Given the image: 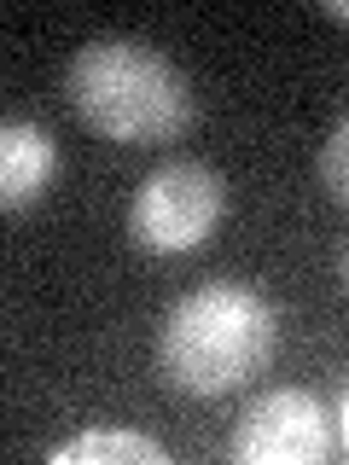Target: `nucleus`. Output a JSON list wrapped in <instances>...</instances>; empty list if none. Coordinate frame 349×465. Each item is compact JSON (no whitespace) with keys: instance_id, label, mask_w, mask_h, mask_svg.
I'll return each mask as SVG.
<instances>
[{"instance_id":"0eeeda50","label":"nucleus","mask_w":349,"mask_h":465,"mask_svg":"<svg viewBox=\"0 0 349 465\" xmlns=\"http://www.w3.org/2000/svg\"><path fill=\"white\" fill-rule=\"evenodd\" d=\"M320 186H326V198H349V123H332L326 145H320Z\"/></svg>"},{"instance_id":"39448f33","label":"nucleus","mask_w":349,"mask_h":465,"mask_svg":"<svg viewBox=\"0 0 349 465\" xmlns=\"http://www.w3.org/2000/svg\"><path fill=\"white\" fill-rule=\"evenodd\" d=\"M58 169V145L41 123L6 116L0 123V210H24L53 186Z\"/></svg>"},{"instance_id":"423d86ee","label":"nucleus","mask_w":349,"mask_h":465,"mask_svg":"<svg viewBox=\"0 0 349 465\" xmlns=\"http://www.w3.org/2000/svg\"><path fill=\"white\" fill-rule=\"evenodd\" d=\"M53 465H169V448L152 442L145 430H82L58 442Z\"/></svg>"},{"instance_id":"7ed1b4c3","label":"nucleus","mask_w":349,"mask_h":465,"mask_svg":"<svg viewBox=\"0 0 349 465\" xmlns=\"http://www.w3.org/2000/svg\"><path fill=\"white\" fill-rule=\"evenodd\" d=\"M227 181L204 157H169L140 181L128 203V239L152 256H186L222 227Z\"/></svg>"},{"instance_id":"20e7f679","label":"nucleus","mask_w":349,"mask_h":465,"mask_svg":"<svg viewBox=\"0 0 349 465\" xmlns=\"http://www.w3.org/2000/svg\"><path fill=\"white\" fill-rule=\"evenodd\" d=\"M227 460L233 465H314V460H338L332 454V413L326 401L309 390H262L244 407V419L227 436Z\"/></svg>"},{"instance_id":"f257e3e1","label":"nucleus","mask_w":349,"mask_h":465,"mask_svg":"<svg viewBox=\"0 0 349 465\" xmlns=\"http://www.w3.org/2000/svg\"><path fill=\"white\" fill-rule=\"evenodd\" d=\"M65 94L76 116L94 134H105L116 145H164L181 140L198 116L193 82L186 70L164 58L157 47H145L135 35H99L70 58Z\"/></svg>"},{"instance_id":"f03ea898","label":"nucleus","mask_w":349,"mask_h":465,"mask_svg":"<svg viewBox=\"0 0 349 465\" xmlns=\"http://www.w3.org/2000/svg\"><path fill=\"white\" fill-rule=\"evenodd\" d=\"M280 349V314L262 291L215 280L186 291L157 331V367L186 396H227L268 372Z\"/></svg>"}]
</instances>
